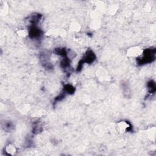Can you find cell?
<instances>
[{
  "label": "cell",
  "mask_w": 156,
  "mask_h": 156,
  "mask_svg": "<svg viewBox=\"0 0 156 156\" xmlns=\"http://www.w3.org/2000/svg\"><path fill=\"white\" fill-rule=\"evenodd\" d=\"M95 58H96V56H95V54H94V52L91 50L88 51L86 52L85 55L82 58V59L79 62V63L77 65V71H80L84 63H91L94 62Z\"/></svg>",
  "instance_id": "obj_2"
},
{
  "label": "cell",
  "mask_w": 156,
  "mask_h": 156,
  "mask_svg": "<svg viewBox=\"0 0 156 156\" xmlns=\"http://www.w3.org/2000/svg\"><path fill=\"white\" fill-rule=\"evenodd\" d=\"M147 87L150 90V91L151 92V93H154V92L155 91V82L152 80L149 81L147 83Z\"/></svg>",
  "instance_id": "obj_5"
},
{
  "label": "cell",
  "mask_w": 156,
  "mask_h": 156,
  "mask_svg": "<svg viewBox=\"0 0 156 156\" xmlns=\"http://www.w3.org/2000/svg\"><path fill=\"white\" fill-rule=\"evenodd\" d=\"M143 55L141 58L137 59V62L140 65H143L147 63L152 62L155 59V49H147L144 51Z\"/></svg>",
  "instance_id": "obj_1"
},
{
  "label": "cell",
  "mask_w": 156,
  "mask_h": 156,
  "mask_svg": "<svg viewBox=\"0 0 156 156\" xmlns=\"http://www.w3.org/2000/svg\"><path fill=\"white\" fill-rule=\"evenodd\" d=\"M28 34L30 38H36L40 36L41 30L35 25H33L30 27Z\"/></svg>",
  "instance_id": "obj_3"
},
{
  "label": "cell",
  "mask_w": 156,
  "mask_h": 156,
  "mask_svg": "<svg viewBox=\"0 0 156 156\" xmlns=\"http://www.w3.org/2000/svg\"><path fill=\"white\" fill-rule=\"evenodd\" d=\"M74 91V88L70 85H66L64 87V92L67 93H70V94H73Z\"/></svg>",
  "instance_id": "obj_4"
}]
</instances>
